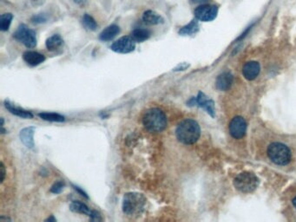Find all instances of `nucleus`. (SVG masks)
I'll use <instances>...</instances> for the list:
<instances>
[{
  "instance_id": "1",
  "label": "nucleus",
  "mask_w": 296,
  "mask_h": 222,
  "mask_svg": "<svg viewBox=\"0 0 296 222\" xmlns=\"http://www.w3.org/2000/svg\"><path fill=\"white\" fill-rule=\"evenodd\" d=\"M142 124L150 133H160L166 129L168 121L163 111L158 108L147 110L142 115Z\"/></svg>"
},
{
  "instance_id": "2",
  "label": "nucleus",
  "mask_w": 296,
  "mask_h": 222,
  "mask_svg": "<svg viewBox=\"0 0 296 222\" xmlns=\"http://www.w3.org/2000/svg\"><path fill=\"white\" fill-rule=\"evenodd\" d=\"M201 129L195 120L186 119L178 124L176 135L179 142L183 144H194L200 137Z\"/></svg>"
},
{
  "instance_id": "3",
  "label": "nucleus",
  "mask_w": 296,
  "mask_h": 222,
  "mask_svg": "<svg viewBox=\"0 0 296 222\" xmlns=\"http://www.w3.org/2000/svg\"><path fill=\"white\" fill-rule=\"evenodd\" d=\"M147 199L137 192L127 193L123 196V211L129 216H139L145 209Z\"/></svg>"
},
{
  "instance_id": "4",
  "label": "nucleus",
  "mask_w": 296,
  "mask_h": 222,
  "mask_svg": "<svg viewBox=\"0 0 296 222\" xmlns=\"http://www.w3.org/2000/svg\"><path fill=\"white\" fill-rule=\"evenodd\" d=\"M268 155L271 161L278 165H287L291 159V152L289 148L280 142L269 145Z\"/></svg>"
},
{
  "instance_id": "5",
  "label": "nucleus",
  "mask_w": 296,
  "mask_h": 222,
  "mask_svg": "<svg viewBox=\"0 0 296 222\" xmlns=\"http://www.w3.org/2000/svg\"><path fill=\"white\" fill-rule=\"evenodd\" d=\"M13 37L16 40L22 43L26 48H34L37 45V36L36 31L27 26L26 24H20L17 31L14 32Z\"/></svg>"
},
{
  "instance_id": "6",
  "label": "nucleus",
  "mask_w": 296,
  "mask_h": 222,
  "mask_svg": "<svg viewBox=\"0 0 296 222\" xmlns=\"http://www.w3.org/2000/svg\"><path fill=\"white\" fill-rule=\"evenodd\" d=\"M257 177L254 174L250 172H244L240 174L235 179V187L239 191L243 193H250L254 191L258 186Z\"/></svg>"
},
{
  "instance_id": "7",
  "label": "nucleus",
  "mask_w": 296,
  "mask_h": 222,
  "mask_svg": "<svg viewBox=\"0 0 296 222\" xmlns=\"http://www.w3.org/2000/svg\"><path fill=\"white\" fill-rule=\"evenodd\" d=\"M218 13V7L211 4H202L195 10L196 20L202 22H210L215 20Z\"/></svg>"
},
{
  "instance_id": "8",
  "label": "nucleus",
  "mask_w": 296,
  "mask_h": 222,
  "mask_svg": "<svg viewBox=\"0 0 296 222\" xmlns=\"http://www.w3.org/2000/svg\"><path fill=\"white\" fill-rule=\"evenodd\" d=\"M136 48V42L131 37H122L112 44V49L116 53L127 54L134 51Z\"/></svg>"
},
{
  "instance_id": "9",
  "label": "nucleus",
  "mask_w": 296,
  "mask_h": 222,
  "mask_svg": "<svg viewBox=\"0 0 296 222\" xmlns=\"http://www.w3.org/2000/svg\"><path fill=\"white\" fill-rule=\"evenodd\" d=\"M69 209L74 213L88 215L92 221H100L101 220L99 213H97L96 211L91 210L86 204L81 202V201H77V200L72 201L69 205Z\"/></svg>"
},
{
  "instance_id": "10",
  "label": "nucleus",
  "mask_w": 296,
  "mask_h": 222,
  "mask_svg": "<svg viewBox=\"0 0 296 222\" xmlns=\"http://www.w3.org/2000/svg\"><path fill=\"white\" fill-rule=\"evenodd\" d=\"M247 124L245 120L241 116H236L231 121L229 132L235 139H241L246 133Z\"/></svg>"
},
{
  "instance_id": "11",
  "label": "nucleus",
  "mask_w": 296,
  "mask_h": 222,
  "mask_svg": "<svg viewBox=\"0 0 296 222\" xmlns=\"http://www.w3.org/2000/svg\"><path fill=\"white\" fill-rule=\"evenodd\" d=\"M261 70V67L257 62L250 61L243 66L242 73L244 77L248 80H254L257 77Z\"/></svg>"
},
{
  "instance_id": "12",
  "label": "nucleus",
  "mask_w": 296,
  "mask_h": 222,
  "mask_svg": "<svg viewBox=\"0 0 296 222\" xmlns=\"http://www.w3.org/2000/svg\"><path fill=\"white\" fill-rule=\"evenodd\" d=\"M23 59L28 66L35 67L46 61V57L43 54L39 53L37 51L28 50L23 54Z\"/></svg>"
},
{
  "instance_id": "13",
  "label": "nucleus",
  "mask_w": 296,
  "mask_h": 222,
  "mask_svg": "<svg viewBox=\"0 0 296 222\" xmlns=\"http://www.w3.org/2000/svg\"><path fill=\"white\" fill-rule=\"evenodd\" d=\"M194 104H198V106L204 108L205 111L208 112L211 116L215 115V107L214 102L212 100L208 99L207 96L204 95L203 92H200L196 99H193Z\"/></svg>"
},
{
  "instance_id": "14",
  "label": "nucleus",
  "mask_w": 296,
  "mask_h": 222,
  "mask_svg": "<svg viewBox=\"0 0 296 222\" xmlns=\"http://www.w3.org/2000/svg\"><path fill=\"white\" fill-rule=\"evenodd\" d=\"M34 132V127H27L20 131V140L25 147L31 150H32L35 146L34 140H33Z\"/></svg>"
},
{
  "instance_id": "15",
  "label": "nucleus",
  "mask_w": 296,
  "mask_h": 222,
  "mask_svg": "<svg viewBox=\"0 0 296 222\" xmlns=\"http://www.w3.org/2000/svg\"><path fill=\"white\" fill-rule=\"evenodd\" d=\"M4 107L7 109L8 111L12 114V115L19 116L23 119H31L33 118V115L30 111H25L22 108L16 107L15 105L11 104L9 101L4 102Z\"/></svg>"
},
{
  "instance_id": "16",
  "label": "nucleus",
  "mask_w": 296,
  "mask_h": 222,
  "mask_svg": "<svg viewBox=\"0 0 296 222\" xmlns=\"http://www.w3.org/2000/svg\"><path fill=\"white\" fill-rule=\"evenodd\" d=\"M120 28L116 24H112L109 25L104 29V31L101 32L99 35V39L101 41L104 42H108V41H112L115 39L117 35L119 34Z\"/></svg>"
},
{
  "instance_id": "17",
  "label": "nucleus",
  "mask_w": 296,
  "mask_h": 222,
  "mask_svg": "<svg viewBox=\"0 0 296 222\" xmlns=\"http://www.w3.org/2000/svg\"><path fill=\"white\" fill-rule=\"evenodd\" d=\"M233 84V76L229 72L221 74L216 80V87L221 90H227Z\"/></svg>"
},
{
  "instance_id": "18",
  "label": "nucleus",
  "mask_w": 296,
  "mask_h": 222,
  "mask_svg": "<svg viewBox=\"0 0 296 222\" xmlns=\"http://www.w3.org/2000/svg\"><path fill=\"white\" fill-rule=\"evenodd\" d=\"M142 20L144 23L150 24V25H156V24H160L164 22V20L162 19L161 15H159L158 12L154 11H146L142 15Z\"/></svg>"
},
{
  "instance_id": "19",
  "label": "nucleus",
  "mask_w": 296,
  "mask_h": 222,
  "mask_svg": "<svg viewBox=\"0 0 296 222\" xmlns=\"http://www.w3.org/2000/svg\"><path fill=\"white\" fill-rule=\"evenodd\" d=\"M150 31L145 28H137L131 33V38L136 43H142L150 39Z\"/></svg>"
},
{
  "instance_id": "20",
  "label": "nucleus",
  "mask_w": 296,
  "mask_h": 222,
  "mask_svg": "<svg viewBox=\"0 0 296 222\" xmlns=\"http://www.w3.org/2000/svg\"><path fill=\"white\" fill-rule=\"evenodd\" d=\"M64 44V40L61 38V36L58 34H55L51 36L50 38L46 39V45L47 50L50 51L58 50Z\"/></svg>"
},
{
  "instance_id": "21",
  "label": "nucleus",
  "mask_w": 296,
  "mask_h": 222,
  "mask_svg": "<svg viewBox=\"0 0 296 222\" xmlns=\"http://www.w3.org/2000/svg\"><path fill=\"white\" fill-rule=\"evenodd\" d=\"M40 118L48 121V122H53V123H63L66 121L64 115L58 114V113H50V112H42L38 114Z\"/></svg>"
},
{
  "instance_id": "22",
  "label": "nucleus",
  "mask_w": 296,
  "mask_h": 222,
  "mask_svg": "<svg viewBox=\"0 0 296 222\" xmlns=\"http://www.w3.org/2000/svg\"><path fill=\"white\" fill-rule=\"evenodd\" d=\"M199 30V25L196 20H193L190 23L182 27L179 31V34L182 36H189V35L196 34Z\"/></svg>"
},
{
  "instance_id": "23",
  "label": "nucleus",
  "mask_w": 296,
  "mask_h": 222,
  "mask_svg": "<svg viewBox=\"0 0 296 222\" xmlns=\"http://www.w3.org/2000/svg\"><path fill=\"white\" fill-rule=\"evenodd\" d=\"M13 15L12 13H4L0 17V30L2 31H7L11 26Z\"/></svg>"
},
{
  "instance_id": "24",
  "label": "nucleus",
  "mask_w": 296,
  "mask_h": 222,
  "mask_svg": "<svg viewBox=\"0 0 296 222\" xmlns=\"http://www.w3.org/2000/svg\"><path fill=\"white\" fill-rule=\"evenodd\" d=\"M83 24L89 31H96L97 23L92 17L89 14H85L83 17Z\"/></svg>"
},
{
  "instance_id": "25",
  "label": "nucleus",
  "mask_w": 296,
  "mask_h": 222,
  "mask_svg": "<svg viewBox=\"0 0 296 222\" xmlns=\"http://www.w3.org/2000/svg\"><path fill=\"white\" fill-rule=\"evenodd\" d=\"M65 186H66V184H65L64 181H57L56 183L53 184V186L50 188V193L55 194V195L60 194L63 191L64 188H65Z\"/></svg>"
},
{
  "instance_id": "26",
  "label": "nucleus",
  "mask_w": 296,
  "mask_h": 222,
  "mask_svg": "<svg viewBox=\"0 0 296 222\" xmlns=\"http://www.w3.org/2000/svg\"><path fill=\"white\" fill-rule=\"evenodd\" d=\"M72 187H73L74 189L76 190V191L81 196H83V197H85L86 199H89V196H87V194L85 193L82 188H79V187H77V186H75V185H72Z\"/></svg>"
},
{
  "instance_id": "27",
  "label": "nucleus",
  "mask_w": 296,
  "mask_h": 222,
  "mask_svg": "<svg viewBox=\"0 0 296 222\" xmlns=\"http://www.w3.org/2000/svg\"><path fill=\"white\" fill-rule=\"evenodd\" d=\"M33 23H44L46 22V19L42 15L36 16L33 18Z\"/></svg>"
},
{
  "instance_id": "28",
  "label": "nucleus",
  "mask_w": 296,
  "mask_h": 222,
  "mask_svg": "<svg viewBox=\"0 0 296 222\" xmlns=\"http://www.w3.org/2000/svg\"><path fill=\"white\" fill-rule=\"evenodd\" d=\"M5 174H6V172H5V168H4V163L1 162V179H0L1 183L4 182V178H5Z\"/></svg>"
},
{
  "instance_id": "29",
  "label": "nucleus",
  "mask_w": 296,
  "mask_h": 222,
  "mask_svg": "<svg viewBox=\"0 0 296 222\" xmlns=\"http://www.w3.org/2000/svg\"><path fill=\"white\" fill-rule=\"evenodd\" d=\"M193 3H195V4H206V3H208L209 0H191Z\"/></svg>"
},
{
  "instance_id": "30",
  "label": "nucleus",
  "mask_w": 296,
  "mask_h": 222,
  "mask_svg": "<svg viewBox=\"0 0 296 222\" xmlns=\"http://www.w3.org/2000/svg\"><path fill=\"white\" fill-rule=\"evenodd\" d=\"M56 221H57V220H56V219L54 218V217H53V216H52V215H51V216H50V218H48V219H47V220H46V222H56Z\"/></svg>"
},
{
  "instance_id": "31",
  "label": "nucleus",
  "mask_w": 296,
  "mask_h": 222,
  "mask_svg": "<svg viewBox=\"0 0 296 222\" xmlns=\"http://www.w3.org/2000/svg\"><path fill=\"white\" fill-rule=\"evenodd\" d=\"M86 0H75V2L77 3V4H85V2Z\"/></svg>"
},
{
  "instance_id": "32",
  "label": "nucleus",
  "mask_w": 296,
  "mask_h": 222,
  "mask_svg": "<svg viewBox=\"0 0 296 222\" xmlns=\"http://www.w3.org/2000/svg\"><path fill=\"white\" fill-rule=\"evenodd\" d=\"M0 221H11V219L4 218V217H1V218H0Z\"/></svg>"
},
{
  "instance_id": "33",
  "label": "nucleus",
  "mask_w": 296,
  "mask_h": 222,
  "mask_svg": "<svg viewBox=\"0 0 296 222\" xmlns=\"http://www.w3.org/2000/svg\"><path fill=\"white\" fill-rule=\"evenodd\" d=\"M293 203H294V206H295L296 208V197L294 199V200H293Z\"/></svg>"
}]
</instances>
